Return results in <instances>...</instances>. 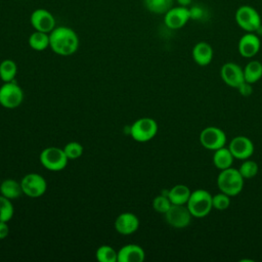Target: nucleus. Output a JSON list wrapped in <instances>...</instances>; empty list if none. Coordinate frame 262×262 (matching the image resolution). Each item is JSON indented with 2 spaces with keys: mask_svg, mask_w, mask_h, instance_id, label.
Segmentation results:
<instances>
[{
  "mask_svg": "<svg viewBox=\"0 0 262 262\" xmlns=\"http://www.w3.org/2000/svg\"><path fill=\"white\" fill-rule=\"evenodd\" d=\"M49 47L58 55H72L79 48V37L77 33L69 27H55L49 33Z\"/></svg>",
  "mask_w": 262,
  "mask_h": 262,
  "instance_id": "1",
  "label": "nucleus"
},
{
  "mask_svg": "<svg viewBox=\"0 0 262 262\" xmlns=\"http://www.w3.org/2000/svg\"><path fill=\"white\" fill-rule=\"evenodd\" d=\"M244 180L238 169L230 167L221 170L217 177V186L221 192L234 196L243 190Z\"/></svg>",
  "mask_w": 262,
  "mask_h": 262,
  "instance_id": "2",
  "label": "nucleus"
},
{
  "mask_svg": "<svg viewBox=\"0 0 262 262\" xmlns=\"http://www.w3.org/2000/svg\"><path fill=\"white\" fill-rule=\"evenodd\" d=\"M234 19L237 26L246 32L255 33L261 29V16L256 8L251 5H241L235 13Z\"/></svg>",
  "mask_w": 262,
  "mask_h": 262,
  "instance_id": "3",
  "label": "nucleus"
},
{
  "mask_svg": "<svg viewBox=\"0 0 262 262\" xmlns=\"http://www.w3.org/2000/svg\"><path fill=\"white\" fill-rule=\"evenodd\" d=\"M211 193L205 189H196L191 191L186 206L192 217L203 218L207 216L213 209Z\"/></svg>",
  "mask_w": 262,
  "mask_h": 262,
  "instance_id": "4",
  "label": "nucleus"
},
{
  "mask_svg": "<svg viewBox=\"0 0 262 262\" xmlns=\"http://www.w3.org/2000/svg\"><path fill=\"white\" fill-rule=\"evenodd\" d=\"M39 159L42 166L49 171H60L64 169L69 161L63 151V148L56 146H49L44 148L41 151Z\"/></svg>",
  "mask_w": 262,
  "mask_h": 262,
  "instance_id": "5",
  "label": "nucleus"
},
{
  "mask_svg": "<svg viewBox=\"0 0 262 262\" xmlns=\"http://www.w3.org/2000/svg\"><path fill=\"white\" fill-rule=\"evenodd\" d=\"M158 133V124L151 118H140L130 127V135L137 142H147Z\"/></svg>",
  "mask_w": 262,
  "mask_h": 262,
  "instance_id": "6",
  "label": "nucleus"
},
{
  "mask_svg": "<svg viewBox=\"0 0 262 262\" xmlns=\"http://www.w3.org/2000/svg\"><path fill=\"white\" fill-rule=\"evenodd\" d=\"M24 100L23 89L14 82H4L0 87V104L9 110L18 107Z\"/></svg>",
  "mask_w": 262,
  "mask_h": 262,
  "instance_id": "7",
  "label": "nucleus"
},
{
  "mask_svg": "<svg viewBox=\"0 0 262 262\" xmlns=\"http://www.w3.org/2000/svg\"><path fill=\"white\" fill-rule=\"evenodd\" d=\"M23 193L29 198H39L47 189V182L43 176L37 173H29L20 180Z\"/></svg>",
  "mask_w": 262,
  "mask_h": 262,
  "instance_id": "8",
  "label": "nucleus"
},
{
  "mask_svg": "<svg viewBox=\"0 0 262 262\" xmlns=\"http://www.w3.org/2000/svg\"><path fill=\"white\" fill-rule=\"evenodd\" d=\"M200 142L206 149L216 150L225 146L226 135L222 129L215 126H209L201 131Z\"/></svg>",
  "mask_w": 262,
  "mask_h": 262,
  "instance_id": "9",
  "label": "nucleus"
},
{
  "mask_svg": "<svg viewBox=\"0 0 262 262\" xmlns=\"http://www.w3.org/2000/svg\"><path fill=\"white\" fill-rule=\"evenodd\" d=\"M191 213L186 205H174L165 213V219L174 228H184L191 221Z\"/></svg>",
  "mask_w": 262,
  "mask_h": 262,
  "instance_id": "10",
  "label": "nucleus"
},
{
  "mask_svg": "<svg viewBox=\"0 0 262 262\" xmlns=\"http://www.w3.org/2000/svg\"><path fill=\"white\" fill-rule=\"evenodd\" d=\"M30 23L35 31L50 33L56 26L53 14L45 8H37L30 15Z\"/></svg>",
  "mask_w": 262,
  "mask_h": 262,
  "instance_id": "11",
  "label": "nucleus"
},
{
  "mask_svg": "<svg viewBox=\"0 0 262 262\" xmlns=\"http://www.w3.org/2000/svg\"><path fill=\"white\" fill-rule=\"evenodd\" d=\"M190 19L189 8L184 6H172L164 14V23L166 27L171 30H178L183 28Z\"/></svg>",
  "mask_w": 262,
  "mask_h": 262,
  "instance_id": "12",
  "label": "nucleus"
},
{
  "mask_svg": "<svg viewBox=\"0 0 262 262\" xmlns=\"http://www.w3.org/2000/svg\"><path fill=\"white\" fill-rule=\"evenodd\" d=\"M234 159L247 160L252 157L254 154V143L247 136H235L233 137L228 146Z\"/></svg>",
  "mask_w": 262,
  "mask_h": 262,
  "instance_id": "13",
  "label": "nucleus"
},
{
  "mask_svg": "<svg viewBox=\"0 0 262 262\" xmlns=\"http://www.w3.org/2000/svg\"><path fill=\"white\" fill-rule=\"evenodd\" d=\"M220 76L223 82L232 88H237L243 82H245L244 69L235 62L224 63L220 70Z\"/></svg>",
  "mask_w": 262,
  "mask_h": 262,
  "instance_id": "14",
  "label": "nucleus"
},
{
  "mask_svg": "<svg viewBox=\"0 0 262 262\" xmlns=\"http://www.w3.org/2000/svg\"><path fill=\"white\" fill-rule=\"evenodd\" d=\"M261 47V41L255 33L247 32L243 35L238 41L237 49L243 57H253L255 56Z\"/></svg>",
  "mask_w": 262,
  "mask_h": 262,
  "instance_id": "15",
  "label": "nucleus"
},
{
  "mask_svg": "<svg viewBox=\"0 0 262 262\" xmlns=\"http://www.w3.org/2000/svg\"><path fill=\"white\" fill-rule=\"evenodd\" d=\"M139 227V220L136 215L130 212L120 214L115 220V229L117 232L128 235L134 233Z\"/></svg>",
  "mask_w": 262,
  "mask_h": 262,
  "instance_id": "16",
  "label": "nucleus"
},
{
  "mask_svg": "<svg viewBox=\"0 0 262 262\" xmlns=\"http://www.w3.org/2000/svg\"><path fill=\"white\" fill-rule=\"evenodd\" d=\"M144 258V250L135 244L125 245L118 251V262H141Z\"/></svg>",
  "mask_w": 262,
  "mask_h": 262,
  "instance_id": "17",
  "label": "nucleus"
},
{
  "mask_svg": "<svg viewBox=\"0 0 262 262\" xmlns=\"http://www.w3.org/2000/svg\"><path fill=\"white\" fill-rule=\"evenodd\" d=\"M213 55L214 51L212 46L205 41L198 42L192 48V58L194 62L201 67L208 66L212 61Z\"/></svg>",
  "mask_w": 262,
  "mask_h": 262,
  "instance_id": "18",
  "label": "nucleus"
},
{
  "mask_svg": "<svg viewBox=\"0 0 262 262\" xmlns=\"http://www.w3.org/2000/svg\"><path fill=\"white\" fill-rule=\"evenodd\" d=\"M190 189L184 184H177L168 190V198L174 205H186L189 196Z\"/></svg>",
  "mask_w": 262,
  "mask_h": 262,
  "instance_id": "19",
  "label": "nucleus"
},
{
  "mask_svg": "<svg viewBox=\"0 0 262 262\" xmlns=\"http://www.w3.org/2000/svg\"><path fill=\"white\" fill-rule=\"evenodd\" d=\"M233 156L231 154V151L229 150L228 147H221L218 148L216 150H214V155H213V164L214 166L221 170L230 168L232 163H233Z\"/></svg>",
  "mask_w": 262,
  "mask_h": 262,
  "instance_id": "20",
  "label": "nucleus"
},
{
  "mask_svg": "<svg viewBox=\"0 0 262 262\" xmlns=\"http://www.w3.org/2000/svg\"><path fill=\"white\" fill-rule=\"evenodd\" d=\"M23 193L20 182L15 179L7 178L4 179L0 184V194L4 195L9 200H15L20 196Z\"/></svg>",
  "mask_w": 262,
  "mask_h": 262,
  "instance_id": "21",
  "label": "nucleus"
},
{
  "mask_svg": "<svg viewBox=\"0 0 262 262\" xmlns=\"http://www.w3.org/2000/svg\"><path fill=\"white\" fill-rule=\"evenodd\" d=\"M262 77V63L259 60H251L244 69L245 81L254 84Z\"/></svg>",
  "mask_w": 262,
  "mask_h": 262,
  "instance_id": "22",
  "label": "nucleus"
},
{
  "mask_svg": "<svg viewBox=\"0 0 262 262\" xmlns=\"http://www.w3.org/2000/svg\"><path fill=\"white\" fill-rule=\"evenodd\" d=\"M29 45L36 51H43L49 47V34L35 31L29 37Z\"/></svg>",
  "mask_w": 262,
  "mask_h": 262,
  "instance_id": "23",
  "label": "nucleus"
},
{
  "mask_svg": "<svg viewBox=\"0 0 262 262\" xmlns=\"http://www.w3.org/2000/svg\"><path fill=\"white\" fill-rule=\"evenodd\" d=\"M174 0H143L144 7L154 14H165L172 6Z\"/></svg>",
  "mask_w": 262,
  "mask_h": 262,
  "instance_id": "24",
  "label": "nucleus"
},
{
  "mask_svg": "<svg viewBox=\"0 0 262 262\" xmlns=\"http://www.w3.org/2000/svg\"><path fill=\"white\" fill-rule=\"evenodd\" d=\"M17 72L16 63L12 59H4L0 63V78L3 82L14 81Z\"/></svg>",
  "mask_w": 262,
  "mask_h": 262,
  "instance_id": "25",
  "label": "nucleus"
},
{
  "mask_svg": "<svg viewBox=\"0 0 262 262\" xmlns=\"http://www.w3.org/2000/svg\"><path fill=\"white\" fill-rule=\"evenodd\" d=\"M96 259L99 262H118V252L107 245H102L96 250Z\"/></svg>",
  "mask_w": 262,
  "mask_h": 262,
  "instance_id": "26",
  "label": "nucleus"
},
{
  "mask_svg": "<svg viewBox=\"0 0 262 262\" xmlns=\"http://www.w3.org/2000/svg\"><path fill=\"white\" fill-rule=\"evenodd\" d=\"M238 171L244 177V179H250L257 175L259 171V167L255 161L247 159V160H244V162L238 168Z\"/></svg>",
  "mask_w": 262,
  "mask_h": 262,
  "instance_id": "27",
  "label": "nucleus"
},
{
  "mask_svg": "<svg viewBox=\"0 0 262 262\" xmlns=\"http://www.w3.org/2000/svg\"><path fill=\"white\" fill-rule=\"evenodd\" d=\"M14 213L11 200L0 194V221H9Z\"/></svg>",
  "mask_w": 262,
  "mask_h": 262,
  "instance_id": "28",
  "label": "nucleus"
},
{
  "mask_svg": "<svg viewBox=\"0 0 262 262\" xmlns=\"http://www.w3.org/2000/svg\"><path fill=\"white\" fill-rule=\"evenodd\" d=\"M171 206H172V203L169 200L168 195L165 193L157 195L152 201V208L158 213L165 214L170 209Z\"/></svg>",
  "mask_w": 262,
  "mask_h": 262,
  "instance_id": "29",
  "label": "nucleus"
},
{
  "mask_svg": "<svg viewBox=\"0 0 262 262\" xmlns=\"http://www.w3.org/2000/svg\"><path fill=\"white\" fill-rule=\"evenodd\" d=\"M63 151L69 160H76L82 156L83 146L81 143H79L77 141H72L64 145Z\"/></svg>",
  "mask_w": 262,
  "mask_h": 262,
  "instance_id": "30",
  "label": "nucleus"
},
{
  "mask_svg": "<svg viewBox=\"0 0 262 262\" xmlns=\"http://www.w3.org/2000/svg\"><path fill=\"white\" fill-rule=\"evenodd\" d=\"M212 204H213V208H215L216 210H219V211L225 210L230 205V196L220 191L219 193H216L215 195L212 196Z\"/></svg>",
  "mask_w": 262,
  "mask_h": 262,
  "instance_id": "31",
  "label": "nucleus"
},
{
  "mask_svg": "<svg viewBox=\"0 0 262 262\" xmlns=\"http://www.w3.org/2000/svg\"><path fill=\"white\" fill-rule=\"evenodd\" d=\"M189 8V14H190V19H194V20H200L203 19L205 17V9L203 6L201 5H193Z\"/></svg>",
  "mask_w": 262,
  "mask_h": 262,
  "instance_id": "32",
  "label": "nucleus"
},
{
  "mask_svg": "<svg viewBox=\"0 0 262 262\" xmlns=\"http://www.w3.org/2000/svg\"><path fill=\"white\" fill-rule=\"evenodd\" d=\"M252 85L253 84H250V83H248V82H243L238 87H237V89H238V91H239V93L242 94V95H244V96H249L251 93H252Z\"/></svg>",
  "mask_w": 262,
  "mask_h": 262,
  "instance_id": "33",
  "label": "nucleus"
},
{
  "mask_svg": "<svg viewBox=\"0 0 262 262\" xmlns=\"http://www.w3.org/2000/svg\"><path fill=\"white\" fill-rule=\"evenodd\" d=\"M9 234V227L7 225V222L0 221V239H4Z\"/></svg>",
  "mask_w": 262,
  "mask_h": 262,
  "instance_id": "34",
  "label": "nucleus"
},
{
  "mask_svg": "<svg viewBox=\"0 0 262 262\" xmlns=\"http://www.w3.org/2000/svg\"><path fill=\"white\" fill-rule=\"evenodd\" d=\"M176 2H177L178 5H180V6L188 7V6L191 4L192 0H176Z\"/></svg>",
  "mask_w": 262,
  "mask_h": 262,
  "instance_id": "35",
  "label": "nucleus"
}]
</instances>
